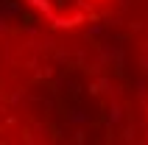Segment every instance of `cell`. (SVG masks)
Here are the masks:
<instances>
[{
  "mask_svg": "<svg viewBox=\"0 0 148 145\" xmlns=\"http://www.w3.org/2000/svg\"><path fill=\"white\" fill-rule=\"evenodd\" d=\"M17 3L56 31H78L109 20L126 0H17Z\"/></svg>",
  "mask_w": 148,
  "mask_h": 145,
  "instance_id": "obj_1",
  "label": "cell"
}]
</instances>
